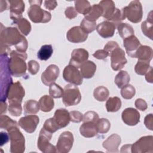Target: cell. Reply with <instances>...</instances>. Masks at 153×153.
I'll return each mask as SVG.
<instances>
[{
    "mask_svg": "<svg viewBox=\"0 0 153 153\" xmlns=\"http://www.w3.org/2000/svg\"><path fill=\"white\" fill-rule=\"evenodd\" d=\"M1 46L9 47L14 45L16 50L22 52H26L27 48V41L18 29L13 27L2 28L1 26L0 34Z\"/></svg>",
    "mask_w": 153,
    "mask_h": 153,
    "instance_id": "1",
    "label": "cell"
},
{
    "mask_svg": "<svg viewBox=\"0 0 153 153\" xmlns=\"http://www.w3.org/2000/svg\"><path fill=\"white\" fill-rule=\"evenodd\" d=\"M8 61V68L11 74L15 77H20L26 73L27 66L25 60L27 59L26 52L11 51Z\"/></svg>",
    "mask_w": 153,
    "mask_h": 153,
    "instance_id": "2",
    "label": "cell"
},
{
    "mask_svg": "<svg viewBox=\"0 0 153 153\" xmlns=\"http://www.w3.org/2000/svg\"><path fill=\"white\" fill-rule=\"evenodd\" d=\"M9 58L7 55H1V101L5 102L13 80L8 68Z\"/></svg>",
    "mask_w": 153,
    "mask_h": 153,
    "instance_id": "3",
    "label": "cell"
},
{
    "mask_svg": "<svg viewBox=\"0 0 153 153\" xmlns=\"http://www.w3.org/2000/svg\"><path fill=\"white\" fill-rule=\"evenodd\" d=\"M10 140V152L22 153L25 150V139L18 126H13L7 130Z\"/></svg>",
    "mask_w": 153,
    "mask_h": 153,
    "instance_id": "4",
    "label": "cell"
},
{
    "mask_svg": "<svg viewBox=\"0 0 153 153\" xmlns=\"http://www.w3.org/2000/svg\"><path fill=\"white\" fill-rule=\"evenodd\" d=\"M121 10L125 17L132 23H139L142 19V6L139 1L130 2L128 6L124 7Z\"/></svg>",
    "mask_w": 153,
    "mask_h": 153,
    "instance_id": "5",
    "label": "cell"
},
{
    "mask_svg": "<svg viewBox=\"0 0 153 153\" xmlns=\"http://www.w3.org/2000/svg\"><path fill=\"white\" fill-rule=\"evenodd\" d=\"M62 100L66 106L78 104L81 100V95L79 88L74 84H67L63 89Z\"/></svg>",
    "mask_w": 153,
    "mask_h": 153,
    "instance_id": "6",
    "label": "cell"
},
{
    "mask_svg": "<svg viewBox=\"0 0 153 153\" xmlns=\"http://www.w3.org/2000/svg\"><path fill=\"white\" fill-rule=\"evenodd\" d=\"M39 5H30L27 11V14L33 23H45L50 21V13L42 10Z\"/></svg>",
    "mask_w": 153,
    "mask_h": 153,
    "instance_id": "7",
    "label": "cell"
},
{
    "mask_svg": "<svg viewBox=\"0 0 153 153\" xmlns=\"http://www.w3.org/2000/svg\"><path fill=\"white\" fill-rule=\"evenodd\" d=\"M52 133L42 128L39 132L37 146L38 149L44 153L56 152V148L50 143Z\"/></svg>",
    "mask_w": 153,
    "mask_h": 153,
    "instance_id": "8",
    "label": "cell"
},
{
    "mask_svg": "<svg viewBox=\"0 0 153 153\" xmlns=\"http://www.w3.org/2000/svg\"><path fill=\"white\" fill-rule=\"evenodd\" d=\"M131 152L134 153H152L153 152L152 136H146L140 137L131 145Z\"/></svg>",
    "mask_w": 153,
    "mask_h": 153,
    "instance_id": "9",
    "label": "cell"
},
{
    "mask_svg": "<svg viewBox=\"0 0 153 153\" xmlns=\"http://www.w3.org/2000/svg\"><path fill=\"white\" fill-rule=\"evenodd\" d=\"M63 79L68 82L75 85H79L82 83L83 77L78 69L71 65L66 66L63 72Z\"/></svg>",
    "mask_w": 153,
    "mask_h": 153,
    "instance_id": "10",
    "label": "cell"
},
{
    "mask_svg": "<svg viewBox=\"0 0 153 153\" xmlns=\"http://www.w3.org/2000/svg\"><path fill=\"white\" fill-rule=\"evenodd\" d=\"M74 143V136L71 132L66 131L60 134L59 137L56 150L59 153H67L71 149Z\"/></svg>",
    "mask_w": 153,
    "mask_h": 153,
    "instance_id": "11",
    "label": "cell"
},
{
    "mask_svg": "<svg viewBox=\"0 0 153 153\" xmlns=\"http://www.w3.org/2000/svg\"><path fill=\"white\" fill-rule=\"evenodd\" d=\"M109 56L111 57V68L115 71L121 69L127 62L124 51L120 47L114 50Z\"/></svg>",
    "mask_w": 153,
    "mask_h": 153,
    "instance_id": "12",
    "label": "cell"
},
{
    "mask_svg": "<svg viewBox=\"0 0 153 153\" xmlns=\"http://www.w3.org/2000/svg\"><path fill=\"white\" fill-rule=\"evenodd\" d=\"M25 95V91L19 81L13 83L9 88L7 99L9 103H21L22 99Z\"/></svg>",
    "mask_w": 153,
    "mask_h": 153,
    "instance_id": "13",
    "label": "cell"
},
{
    "mask_svg": "<svg viewBox=\"0 0 153 153\" xmlns=\"http://www.w3.org/2000/svg\"><path fill=\"white\" fill-rule=\"evenodd\" d=\"M60 73L59 67L56 65H49L41 75V80L42 83L50 86L55 82Z\"/></svg>",
    "mask_w": 153,
    "mask_h": 153,
    "instance_id": "14",
    "label": "cell"
},
{
    "mask_svg": "<svg viewBox=\"0 0 153 153\" xmlns=\"http://www.w3.org/2000/svg\"><path fill=\"white\" fill-rule=\"evenodd\" d=\"M39 122V117L35 115H27L21 118L19 121V125L27 133L34 132Z\"/></svg>",
    "mask_w": 153,
    "mask_h": 153,
    "instance_id": "15",
    "label": "cell"
},
{
    "mask_svg": "<svg viewBox=\"0 0 153 153\" xmlns=\"http://www.w3.org/2000/svg\"><path fill=\"white\" fill-rule=\"evenodd\" d=\"M88 38V34L84 31L81 26H74L71 28L66 33L67 39L72 43L84 42Z\"/></svg>",
    "mask_w": 153,
    "mask_h": 153,
    "instance_id": "16",
    "label": "cell"
},
{
    "mask_svg": "<svg viewBox=\"0 0 153 153\" xmlns=\"http://www.w3.org/2000/svg\"><path fill=\"white\" fill-rule=\"evenodd\" d=\"M88 58V51L84 48L74 49L71 53V58L69 65H73L77 68L87 61Z\"/></svg>",
    "mask_w": 153,
    "mask_h": 153,
    "instance_id": "17",
    "label": "cell"
},
{
    "mask_svg": "<svg viewBox=\"0 0 153 153\" xmlns=\"http://www.w3.org/2000/svg\"><path fill=\"white\" fill-rule=\"evenodd\" d=\"M123 122L130 126H136L140 121V114L133 108H127L124 109L121 114Z\"/></svg>",
    "mask_w": 153,
    "mask_h": 153,
    "instance_id": "18",
    "label": "cell"
},
{
    "mask_svg": "<svg viewBox=\"0 0 153 153\" xmlns=\"http://www.w3.org/2000/svg\"><path fill=\"white\" fill-rule=\"evenodd\" d=\"M123 45L128 56L132 58H134L136 50L141 45L140 41L134 35L125 38L123 41Z\"/></svg>",
    "mask_w": 153,
    "mask_h": 153,
    "instance_id": "19",
    "label": "cell"
},
{
    "mask_svg": "<svg viewBox=\"0 0 153 153\" xmlns=\"http://www.w3.org/2000/svg\"><path fill=\"white\" fill-rule=\"evenodd\" d=\"M10 4V18L13 22L22 17V13L25 11V3L23 1H8Z\"/></svg>",
    "mask_w": 153,
    "mask_h": 153,
    "instance_id": "20",
    "label": "cell"
},
{
    "mask_svg": "<svg viewBox=\"0 0 153 153\" xmlns=\"http://www.w3.org/2000/svg\"><path fill=\"white\" fill-rule=\"evenodd\" d=\"M53 118L59 129L68 126L71 121L69 112L63 108L57 109Z\"/></svg>",
    "mask_w": 153,
    "mask_h": 153,
    "instance_id": "21",
    "label": "cell"
},
{
    "mask_svg": "<svg viewBox=\"0 0 153 153\" xmlns=\"http://www.w3.org/2000/svg\"><path fill=\"white\" fill-rule=\"evenodd\" d=\"M116 26L109 21H104L96 26V30L99 35L104 38L112 37L115 32Z\"/></svg>",
    "mask_w": 153,
    "mask_h": 153,
    "instance_id": "22",
    "label": "cell"
},
{
    "mask_svg": "<svg viewBox=\"0 0 153 153\" xmlns=\"http://www.w3.org/2000/svg\"><path fill=\"white\" fill-rule=\"evenodd\" d=\"M121 137L117 134H112L103 142V147L108 152H118V146L121 143Z\"/></svg>",
    "mask_w": 153,
    "mask_h": 153,
    "instance_id": "23",
    "label": "cell"
},
{
    "mask_svg": "<svg viewBox=\"0 0 153 153\" xmlns=\"http://www.w3.org/2000/svg\"><path fill=\"white\" fill-rule=\"evenodd\" d=\"M96 124L97 123H96L91 121L83 122V124L79 128V132L81 134L82 136L87 138L95 136L98 133Z\"/></svg>",
    "mask_w": 153,
    "mask_h": 153,
    "instance_id": "24",
    "label": "cell"
},
{
    "mask_svg": "<svg viewBox=\"0 0 153 153\" xmlns=\"http://www.w3.org/2000/svg\"><path fill=\"white\" fill-rule=\"evenodd\" d=\"M79 68L82 76L84 78L89 79L94 76L96 70V65L93 62L87 60L82 64Z\"/></svg>",
    "mask_w": 153,
    "mask_h": 153,
    "instance_id": "25",
    "label": "cell"
},
{
    "mask_svg": "<svg viewBox=\"0 0 153 153\" xmlns=\"http://www.w3.org/2000/svg\"><path fill=\"white\" fill-rule=\"evenodd\" d=\"M103 9L102 16L109 21L115 11V5L114 1L111 0L101 1L99 4Z\"/></svg>",
    "mask_w": 153,
    "mask_h": 153,
    "instance_id": "26",
    "label": "cell"
},
{
    "mask_svg": "<svg viewBox=\"0 0 153 153\" xmlns=\"http://www.w3.org/2000/svg\"><path fill=\"white\" fill-rule=\"evenodd\" d=\"M152 48L141 45L136 50L134 58H137L139 60L150 62L152 58Z\"/></svg>",
    "mask_w": 153,
    "mask_h": 153,
    "instance_id": "27",
    "label": "cell"
},
{
    "mask_svg": "<svg viewBox=\"0 0 153 153\" xmlns=\"http://www.w3.org/2000/svg\"><path fill=\"white\" fill-rule=\"evenodd\" d=\"M39 109L43 112H50L54 108V102L51 96L44 95L41 97L38 102Z\"/></svg>",
    "mask_w": 153,
    "mask_h": 153,
    "instance_id": "28",
    "label": "cell"
},
{
    "mask_svg": "<svg viewBox=\"0 0 153 153\" xmlns=\"http://www.w3.org/2000/svg\"><path fill=\"white\" fill-rule=\"evenodd\" d=\"M103 14V9L99 4H94L91 6L88 13L85 16V19L91 22H96Z\"/></svg>",
    "mask_w": 153,
    "mask_h": 153,
    "instance_id": "29",
    "label": "cell"
},
{
    "mask_svg": "<svg viewBox=\"0 0 153 153\" xmlns=\"http://www.w3.org/2000/svg\"><path fill=\"white\" fill-rule=\"evenodd\" d=\"M142 31L143 33L150 38L152 39V11L150 12L149 16H148L147 19L143 22L141 25Z\"/></svg>",
    "mask_w": 153,
    "mask_h": 153,
    "instance_id": "30",
    "label": "cell"
},
{
    "mask_svg": "<svg viewBox=\"0 0 153 153\" xmlns=\"http://www.w3.org/2000/svg\"><path fill=\"white\" fill-rule=\"evenodd\" d=\"M130 80L129 74L125 71H121L115 76L114 82L118 88H121L128 84Z\"/></svg>",
    "mask_w": 153,
    "mask_h": 153,
    "instance_id": "31",
    "label": "cell"
},
{
    "mask_svg": "<svg viewBox=\"0 0 153 153\" xmlns=\"http://www.w3.org/2000/svg\"><path fill=\"white\" fill-rule=\"evenodd\" d=\"M23 108L25 115H35L39 111V103L35 100H28L24 103Z\"/></svg>",
    "mask_w": 153,
    "mask_h": 153,
    "instance_id": "32",
    "label": "cell"
},
{
    "mask_svg": "<svg viewBox=\"0 0 153 153\" xmlns=\"http://www.w3.org/2000/svg\"><path fill=\"white\" fill-rule=\"evenodd\" d=\"M105 105L108 112H117L121 107V101L118 97H109L106 101Z\"/></svg>",
    "mask_w": 153,
    "mask_h": 153,
    "instance_id": "33",
    "label": "cell"
},
{
    "mask_svg": "<svg viewBox=\"0 0 153 153\" xmlns=\"http://www.w3.org/2000/svg\"><path fill=\"white\" fill-rule=\"evenodd\" d=\"M13 23L15 24L18 29L24 35H27L31 30L30 23L25 18H20L14 22Z\"/></svg>",
    "mask_w": 153,
    "mask_h": 153,
    "instance_id": "34",
    "label": "cell"
},
{
    "mask_svg": "<svg viewBox=\"0 0 153 153\" xmlns=\"http://www.w3.org/2000/svg\"><path fill=\"white\" fill-rule=\"evenodd\" d=\"M117 29L120 36L123 39L131 35H133L134 33L132 26L127 23H121L117 26Z\"/></svg>",
    "mask_w": 153,
    "mask_h": 153,
    "instance_id": "35",
    "label": "cell"
},
{
    "mask_svg": "<svg viewBox=\"0 0 153 153\" xmlns=\"http://www.w3.org/2000/svg\"><path fill=\"white\" fill-rule=\"evenodd\" d=\"M109 95V90L104 86H99L96 87L93 92L94 99L99 102L105 101L108 98Z\"/></svg>",
    "mask_w": 153,
    "mask_h": 153,
    "instance_id": "36",
    "label": "cell"
},
{
    "mask_svg": "<svg viewBox=\"0 0 153 153\" xmlns=\"http://www.w3.org/2000/svg\"><path fill=\"white\" fill-rule=\"evenodd\" d=\"M76 12L85 16L90 11L91 6L90 2L86 0H78L74 2Z\"/></svg>",
    "mask_w": 153,
    "mask_h": 153,
    "instance_id": "37",
    "label": "cell"
},
{
    "mask_svg": "<svg viewBox=\"0 0 153 153\" xmlns=\"http://www.w3.org/2000/svg\"><path fill=\"white\" fill-rule=\"evenodd\" d=\"M53 50L51 45H44L37 53V57L41 60L49 59L53 54Z\"/></svg>",
    "mask_w": 153,
    "mask_h": 153,
    "instance_id": "38",
    "label": "cell"
},
{
    "mask_svg": "<svg viewBox=\"0 0 153 153\" xmlns=\"http://www.w3.org/2000/svg\"><path fill=\"white\" fill-rule=\"evenodd\" d=\"M149 62L139 60L134 67V71L136 73L140 75H143L146 74L150 68Z\"/></svg>",
    "mask_w": 153,
    "mask_h": 153,
    "instance_id": "39",
    "label": "cell"
},
{
    "mask_svg": "<svg viewBox=\"0 0 153 153\" xmlns=\"http://www.w3.org/2000/svg\"><path fill=\"white\" fill-rule=\"evenodd\" d=\"M97 132L100 134L107 133L111 127V123L106 118L99 119L96 124Z\"/></svg>",
    "mask_w": 153,
    "mask_h": 153,
    "instance_id": "40",
    "label": "cell"
},
{
    "mask_svg": "<svg viewBox=\"0 0 153 153\" xmlns=\"http://www.w3.org/2000/svg\"><path fill=\"white\" fill-rule=\"evenodd\" d=\"M136 93V90L134 87L131 84H127L121 88V94L122 97L125 99H131Z\"/></svg>",
    "mask_w": 153,
    "mask_h": 153,
    "instance_id": "41",
    "label": "cell"
},
{
    "mask_svg": "<svg viewBox=\"0 0 153 153\" xmlns=\"http://www.w3.org/2000/svg\"><path fill=\"white\" fill-rule=\"evenodd\" d=\"M63 89L55 82L50 85L49 94L53 98H60L63 94Z\"/></svg>",
    "mask_w": 153,
    "mask_h": 153,
    "instance_id": "42",
    "label": "cell"
},
{
    "mask_svg": "<svg viewBox=\"0 0 153 153\" xmlns=\"http://www.w3.org/2000/svg\"><path fill=\"white\" fill-rule=\"evenodd\" d=\"M16 121H13L11 118L7 115H1L0 117V127L1 128L7 130L13 126H18Z\"/></svg>",
    "mask_w": 153,
    "mask_h": 153,
    "instance_id": "43",
    "label": "cell"
},
{
    "mask_svg": "<svg viewBox=\"0 0 153 153\" xmlns=\"http://www.w3.org/2000/svg\"><path fill=\"white\" fill-rule=\"evenodd\" d=\"M80 26L84 31L88 34L92 32L96 29V23L91 22L84 18L81 22Z\"/></svg>",
    "mask_w": 153,
    "mask_h": 153,
    "instance_id": "44",
    "label": "cell"
},
{
    "mask_svg": "<svg viewBox=\"0 0 153 153\" xmlns=\"http://www.w3.org/2000/svg\"><path fill=\"white\" fill-rule=\"evenodd\" d=\"M42 128H44L45 130H46L47 131H48V132L52 133V134L53 133L56 132L57 130H59V128L58 127V126H57V124L54 122L53 118L47 119L45 121Z\"/></svg>",
    "mask_w": 153,
    "mask_h": 153,
    "instance_id": "45",
    "label": "cell"
},
{
    "mask_svg": "<svg viewBox=\"0 0 153 153\" xmlns=\"http://www.w3.org/2000/svg\"><path fill=\"white\" fill-rule=\"evenodd\" d=\"M8 111L10 114L15 117H19L21 115L22 112L21 103H10L8 107Z\"/></svg>",
    "mask_w": 153,
    "mask_h": 153,
    "instance_id": "46",
    "label": "cell"
},
{
    "mask_svg": "<svg viewBox=\"0 0 153 153\" xmlns=\"http://www.w3.org/2000/svg\"><path fill=\"white\" fill-rule=\"evenodd\" d=\"M99 115L98 114L94 111H88L83 115V122H87L91 121L97 123L99 120Z\"/></svg>",
    "mask_w": 153,
    "mask_h": 153,
    "instance_id": "47",
    "label": "cell"
},
{
    "mask_svg": "<svg viewBox=\"0 0 153 153\" xmlns=\"http://www.w3.org/2000/svg\"><path fill=\"white\" fill-rule=\"evenodd\" d=\"M39 69V63L33 60H30L28 62V71L32 75H35L37 74Z\"/></svg>",
    "mask_w": 153,
    "mask_h": 153,
    "instance_id": "48",
    "label": "cell"
},
{
    "mask_svg": "<svg viewBox=\"0 0 153 153\" xmlns=\"http://www.w3.org/2000/svg\"><path fill=\"white\" fill-rule=\"evenodd\" d=\"M71 121L73 123H79L82 121L83 115L82 114L76 111H72L69 112Z\"/></svg>",
    "mask_w": 153,
    "mask_h": 153,
    "instance_id": "49",
    "label": "cell"
},
{
    "mask_svg": "<svg viewBox=\"0 0 153 153\" xmlns=\"http://www.w3.org/2000/svg\"><path fill=\"white\" fill-rule=\"evenodd\" d=\"M65 16L69 19H72L77 16L78 13L73 7H68L65 11Z\"/></svg>",
    "mask_w": 153,
    "mask_h": 153,
    "instance_id": "50",
    "label": "cell"
},
{
    "mask_svg": "<svg viewBox=\"0 0 153 153\" xmlns=\"http://www.w3.org/2000/svg\"><path fill=\"white\" fill-rule=\"evenodd\" d=\"M119 45L118 44L115 42V41H109L104 47V50L109 54L114 50H115L116 48L118 47Z\"/></svg>",
    "mask_w": 153,
    "mask_h": 153,
    "instance_id": "51",
    "label": "cell"
},
{
    "mask_svg": "<svg viewBox=\"0 0 153 153\" xmlns=\"http://www.w3.org/2000/svg\"><path fill=\"white\" fill-rule=\"evenodd\" d=\"M93 56L99 60H104L108 56H109V54L103 49V50H98L96 51H95Z\"/></svg>",
    "mask_w": 153,
    "mask_h": 153,
    "instance_id": "52",
    "label": "cell"
},
{
    "mask_svg": "<svg viewBox=\"0 0 153 153\" xmlns=\"http://www.w3.org/2000/svg\"><path fill=\"white\" fill-rule=\"evenodd\" d=\"M135 106L137 109L142 111L146 110L148 108L146 102L142 99H137L135 101Z\"/></svg>",
    "mask_w": 153,
    "mask_h": 153,
    "instance_id": "53",
    "label": "cell"
},
{
    "mask_svg": "<svg viewBox=\"0 0 153 153\" xmlns=\"http://www.w3.org/2000/svg\"><path fill=\"white\" fill-rule=\"evenodd\" d=\"M144 123L146 126V127L150 130H152V126H153V117L152 114H150L147 115L144 120Z\"/></svg>",
    "mask_w": 153,
    "mask_h": 153,
    "instance_id": "54",
    "label": "cell"
},
{
    "mask_svg": "<svg viewBox=\"0 0 153 153\" xmlns=\"http://www.w3.org/2000/svg\"><path fill=\"white\" fill-rule=\"evenodd\" d=\"M44 7L49 10H53L57 5V2L56 1H45L44 2Z\"/></svg>",
    "mask_w": 153,
    "mask_h": 153,
    "instance_id": "55",
    "label": "cell"
},
{
    "mask_svg": "<svg viewBox=\"0 0 153 153\" xmlns=\"http://www.w3.org/2000/svg\"><path fill=\"white\" fill-rule=\"evenodd\" d=\"M0 139H1V146H2L4 144L7 143L9 140L10 136L8 133H7L5 131H1Z\"/></svg>",
    "mask_w": 153,
    "mask_h": 153,
    "instance_id": "56",
    "label": "cell"
},
{
    "mask_svg": "<svg viewBox=\"0 0 153 153\" xmlns=\"http://www.w3.org/2000/svg\"><path fill=\"white\" fill-rule=\"evenodd\" d=\"M145 79L147 81V82L152 83V68L151 66L150 68V71H148V72L146 74Z\"/></svg>",
    "mask_w": 153,
    "mask_h": 153,
    "instance_id": "57",
    "label": "cell"
},
{
    "mask_svg": "<svg viewBox=\"0 0 153 153\" xmlns=\"http://www.w3.org/2000/svg\"><path fill=\"white\" fill-rule=\"evenodd\" d=\"M131 145H123L120 151L121 152H131Z\"/></svg>",
    "mask_w": 153,
    "mask_h": 153,
    "instance_id": "58",
    "label": "cell"
},
{
    "mask_svg": "<svg viewBox=\"0 0 153 153\" xmlns=\"http://www.w3.org/2000/svg\"><path fill=\"white\" fill-rule=\"evenodd\" d=\"M7 108V106L6 102L4 101H1V109H0L1 115H2V114L6 112Z\"/></svg>",
    "mask_w": 153,
    "mask_h": 153,
    "instance_id": "59",
    "label": "cell"
},
{
    "mask_svg": "<svg viewBox=\"0 0 153 153\" xmlns=\"http://www.w3.org/2000/svg\"><path fill=\"white\" fill-rule=\"evenodd\" d=\"M29 2L30 5H41L42 1H29Z\"/></svg>",
    "mask_w": 153,
    "mask_h": 153,
    "instance_id": "60",
    "label": "cell"
}]
</instances>
